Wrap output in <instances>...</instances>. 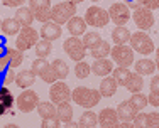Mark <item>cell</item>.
<instances>
[{"label": "cell", "instance_id": "1", "mask_svg": "<svg viewBox=\"0 0 159 128\" xmlns=\"http://www.w3.org/2000/svg\"><path fill=\"white\" fill-rule=\"evenodd\" d=\"M71 100L78 105V106L83 108H93L100 103L102 95L98 89H92V88H85V86H78L76 89L71 91Z\"/></svg>", "mask_w": 159, "mask_h": 128}, {"label": "cell", "instance_id": "2", "mask_svg": "<svg viewBox=\"0 0 159 128\" xmlns=\"http://www.w3.org/2000/svg\"><path fill=\"white\" fill-rule=\"evenodd\" d=\"M73 15H76V3L70 2H59L51 9V20L58 22L59 25L66 24Z\"/></svg>", "mask_w": 159, "mask_h": 128}, {"label": "cell", "instance_id": "3", "mask_svg": "<svg viewBox=\"0 0 159 128\" xmlns=\"http://www.w3.org/2000/svg\"><path fill=\"white\" fill-rule=\"evenodd\" d=\"M129 44H130V47L134 49L135 52H139V54H142V56H149L151 52H154L152 39L142 31L130 34V41H129Z\"/></svg>", "mask_w": 159, "mask_h": 128}, {"label": "cell", "instance_id": "4", "mask_svg": "<svg viewBox=\"0 0 159 128\" xmlns=\"http://www.w3.org/2000/svg\"><path fill=\"white\" fill-rule=\"evenodd\" d=\"M112 59L117 62V66H124L129 67L134 64V49L125 44H115L110 51Z\"/></svg>", "mask_w": 159, "mask_h": 128}, {"label": "cell", "instance_id": "5", "mask_svg": "<svg viewBox=\"0 0 159 128\" xmlns=\"http://www.w3.org/2000/svg\"><path fill=\"white\" fill-rule=\"evenodd\" d=\"M63 49H64V52L70 56V59H73V61H76V62L81 61V59H85V56H86L85 44H83V41L76 36H71L70 39L64 41Z\"/></svg>", "mask_w": 159, "mask_h": 128}, {"label": "cell", "instance_id": "6", "mask_svg": "<svg viewBox=\"0 0 159 128\" xmlns=\"http://www.w3.org/2000/svg\"><path fill=\"white\" fill-rule=\"evenodd\" d=\"M39 41V32L36 29H32L31 25L29 27H22L20 32L17 34V41H16V46L20 51H29L31 47H34Z\"/></svg>", "mask_w": 159, "mask_h": 128}, {"label": "cell", "instance_id": "7", "mask_svg": "<svg viewBox=\"0 0 159 128\" xmlns=\"http://www.w3.org/2000/svg\"><path fill=\"white\" fill-rule=\"evenodd\" d=\"M85 20L88 25H92V27H105V25L110 22V15H108L107 10L100 9V7L93 5L90 7V9H86V14H85Z\"/></svg>", "mask_w": 159, "mask_h": 128}, {"label": "cell", "instance_id": "8", "mask_svg": "<svg viewBox=\"0 0 159 128\" xmlns=\"http://www.w3.org/2000/svg\"><path fill=\"white\" fill-rule=\"evenodd\" d=\"M108 15L115 25H125L130 20V9L127 7L125 2H115L108 9Z\"/></svg>", "mask_w": 159, "mask_h": 128}, {"label": "cell", "instance_id": "9", "mask_svg": "<svg viewBox=\"0 0 159 128\" xmlns=\"http://www.w3.org/2000/svg\"><path fill=\"white\" fill-rule=\"evenodd\" d=\"M16 101H17V108L20 111L31 113V111L36 110L37 105H39V96H37V93L32 91V89H24V91L17 96Z\"/></svg>", "mask_w": 159, "mask_h": 128}, {"label": "cell", "instance_id": "10", "mask_svg": "<svg viewBox=\"0 0 159 128\" xmlns=\"http://www.w3.org/2000/svg\"><path fill=\"white\" fill-rule=\"evenodd\" d=\"M34 19L39 22H48L51 20V0H29Z\"/></svg>", "mask_w": 159, "mask_h": 128}, {"label": "cell", "instance_id": "11", "mask_svg": "<svg viewBox=\"0 0 159 128\" xmlns=\"http://www.w3.org/2000/svg\"><path fill=\"white\" fill-rule=\"evenodd\" d=\"M49 100L54 105L63 103V101H70L71 100V89L66 83L63 81H54L49 88Z\"/></svg>", "mask_w": 159, "mask_h": 128}, {"label": "cell", "instance_id": "12", "mask_svg": "<svg viewBox=\"0 0 159 128\" xmlns=\"http://www.w3.org/2000/svg\"><path fill=\"white\" fill-rule=\"evenodd\" d=\"M134 22L135 25H137L141 31H149L151 27L154 25V14L151 9H147V7H137V9L134 10Z\"/></svg>", "mask_w": 159, "mask_h": 128}, {"label": "cell", "instance_id": "13", "mask_svg": "<svg viewBox=\"0 0 159 128\" xmlns=\"http://www.w3.org/2000/svg\"><path fill=\"white\" fill-rule=\"evenodd\" d=\"M98 123L102 126H119L120 125V118L117 115V110L113 108H103L100 113H98Z\"/></svg>", "mask_w": 159, "mask_h": 128}, {"label": "cell", "instance_id": "14", "mask_svg": "<svg viewBox=\"0 0 159 128\" xmlns=\"http://www.w3.org/2000/svg\"><path fill=\"white\" fill-rule=\"evenodd\" d=\"M41 36H43V39H48V41H56L61 37V25L58 24V22L54 20H48L44 22L43 29H41Z\"/></svg>", "mask_w": 159, "mask_h": 128}, {"label": "cell", "instance_id": "15", "mask_svg": "<svg viewBox=\"0 0 159 128\" xmlns=\"http://www.w3.org/2000/svg\"><path fill=\"white\" fill-rule=\"evenodd\" d=\"M86 20H85V17H76V15H73L70 19V20L66 22V27H68V32L71 34V36H83V34L86 32Z\"/></svg>", "mask_w": 159, "mask_h": 128}, {"label": "cell", "instance_id": "16", "mask_svg": "<svg viewBox=\"0 0 159 128\" xmlns=\"http://www.w3.org/2000/svg\"><path fill=\"white\" fill-rule=\"evenodd\" d=\"M14 106V95L7 86H0V116L12 110Z\"/></svg>", "mask_w": 159, "mask_h": 128}, {"label": "cell", "instance_id": "17", "mask_svg": "<svg viewBox=\"0 0 159 128\" xmlns=\"http://www.w3.org/2000/svg\"><path fill=\"white\" fill-rule=\"evenodd\" d=\"M117 115H119L120 122H132L134 116L137 115V110L134 108V105L130 101H122V103L117 106Z\"/></svg>", "mask_w": 159, "mask_h": 128}, {"label": "cell", "instance_id": "18", "mask_svg": "<svg viewBox=\"0 0 159 128\" xmlns=\"http://www.w3.org/2000/svg\"><path fill=\"white\" fill-rule=\"evenodd\" d=\"M92 71L97 76H108L113 71V64H112L110 59H107V58L95 59V62H93V66H92Z\"/></svg>", "mask_w": 159, "mask_h": 128}, {"label": "cell", "instance_id": "19", "mask_svg": "<svg viewBox=\"0 0 159 128\" xmlns=\"http://www.w3.org/2000/svg\"><path fill=\"white\" fill-rule=\"evenodd\" d=\"M117 88H119V83L115 81L113 76H103V79L100 83V95L103 98H110L117 93Z\"/></svg>", "mask_w": 159, "mask_h": 128}, {"label": "cell", "instance_id": "20", "mask_svg": "<svg viewBox=\"0 0 159 128\" xmlns=\"http://www.w3.org/2000/svg\"><path fill=\"white\" fill-rule=\"evenodd\" d=\"M16 19L22 27H29V25H32V22L36 20L31 7H19L17 12H16Z\"/></svg>", "mask_w": 159, "mask_h": 128}, {"label": "cell", "instance_id": "21", "mask_svg": "<svg viewBox=\"0 0 159 128\" xmlns=\"http://www.w3.org/2000/svg\"><path fill=\"white\" fill-rule=\"evenodd\" d=\"M34 81H36V74L32 71H27V69L17 73V76H16V84L20 89H27L29 86L34 84Z\"/></svg>", "mask_w": 159, "mask_h": 128}, {"label": "cell", "instance_id": "22", "mask_svg": "<svg viewBox=\"0 0 159 128\" xmlns=\"http://www.w3.org/2000/svg\"><path fill=\"white\" fill-rule=\"evenodd\" d=\"M56 111H58V118H59V122H61V123H68V122L73 120V106H71L70 101L58 103Z\"/></svg>", "mask_w": 159, "mask_h": 128}, {"label": "cell", "instance_id": "23", "mask_svg": "<svg viewBox=\"0 0 159 128\" xmlns=\"http://www.w3.org/2000/svg\"><path fill=\"white\" fill-rule=\"evenodd\" d=\"M112 41L115 44H127L130 41V31L125 25H117L112 31Z\"/></svg>", "mask_w": 159, "mask_h": 128}, {"label": "cell", "instance_id": "24", "mask_svg": "<svg viewBox=\"0 0 159 128\" xmlns=\"http://www.w3.org/2000/svg\"><path fill=\"white\" fill-rule=\"evenodd\" d=\"M135 73H139L141 76H146V74H152L154 71L157 69L156 67V62L152 59H139L135 62Z\"/></svg>", "mask_w": 159, "mask_h": 128}, {"label": "cell", "instance_id": "25", "mask_svg": "<svg viewBox=\"0 0 159 128\" xmlns=\"http://www.w3.org/2000/svg\"><path fill=\"white\" fill-rule=\"evenodd\" d=\"M22 25L17 22L16 17H9V19H3L2 20V32L5 34V36H16V34L20 32Z\"/></svg>", "mask_w": 159, "mask_h": 128}, {"label": "cell", "instance_id": "26", "mask_svg": "<svg viewBox=\"0 0 159 128\" xmlns=\"http://www.w3.org/2000/svg\"><path fill=\"white\" fill-rule=\"evenodd\" d=\"M125 88L129 89L130 93H141L142 88H144V79L139 73H130L129 79L125 83Z\"/></svg>", "mask_w": 159, "mask_h": 128}, {"label": "cell", "instance_id": "27", "mask_svg": "<svg viewBox=\"0 0 159 128\" xmlns=\"http://www.w3.org/2000/svg\"><path fill=\"white\" fill-rule=\"evenodd\" d=\"M7 58H9V66L16 69L24 61V51L17 47H7Z\"/></svg>", "mask_w": 159, "mask_h": 128}, {"label": "cell", "instance_id": "28", "mask_svg": "<svg viewBox=\"0 0 159 128\" xmlns=\"http://www.w3.org/2000/svg\"><path fill=\"white\" fill-rule=\"evenodd\" d=\"M37 113H39L41 118H52V116H58V111H56V106L52 101H43V103L37 105Z\"/></svg>", "mask_w": 159, "mask_h": 128}, {"label": "cell", "instance_id": "29", "mask_svg": "<svg viewBox=\"0 0 159 128\" xmlns=\"http://www.w3.org/2000/svg\"><path fill=\"white\" fill-rule=\"evenodd\" d=\"M34 49H36L37 58H48L52 51V42L48 39H41V41H37V44L34 46Z\"/></svg>", "mask_w": 159, "mask_h": 128}, {"label": "cell", "instance_id": "30", "mask_svg": "<svg viewBox=\"0 0 159 128\" xmlns=\"http://www.w3.org/2000/svg\"><path fill=\"white\" fill-rule=\"evenodd\" d=\"M110 51H112V47H110V44H108L107 41H102L98 46H95L93 49H90V52H92V58H95V59L107 58V56L110 54Z\"/></svg>", "mask_w": 159, "mask_h": 128}, {"label": "cell", "instance_id": "31", "mask_svg": "<svg viewBox=\"0 0 159 128\" xmlns=\"http://www.w3.org/2000/svg\"><path fill=\"white\" fill-rule=\"evenodd\" d=\"M97 123H98V115H97V113H93V111H90V108H88V110L80 116L78 125L90 128V126H97Z\"/></svg>", "mask_w": 159, "mask_h": 128}, {"label": "cell", "instance_id": "32", "mask_svg": "<svg viewBox=\"0 0 159 128\" xmlns=\"http://www.w3.org/2000/svg\"><path fill=\"white\" fill-rule=\"evenodd\" d=\"M112 76L115 78V81L119 83V86H125V83L130 76V71L129 67H124V66H117L115 69L112 71Z\"/></svg>", "mask_w": 159, "mask_h": 128}, {"label": "cell", "instance_id": "33", "mask_svg": "<svg viewBox=\"0 0 159 128\" xmlns=\"http://www.w3.org/2000/svg\"><path fill=\"white\" fill-rule=\"evenodd\" d=\"M81 41H83V44H85L86 49H93L95 46H98L103 39L100 37V34H98V32H85Z\"/></svg>", "mask_w": 159, "mask_h": 128}, {"label": "cell", "instance_id": "34", "mask_svg": "<svg viewBox=\"0 0 159 128\" xmlns=\"http://www.w3.org/2000/svg\"><path fill=\"white\" fill-rule=\"evenodd\" d=\"M51 67L56 71V74H58L59 79H64V78L70 74V67H68V64L63 61V59H54L51 64Z\"/></svg>", "mask_w": 159, "mask_h": 128}, {"label": "cell", "instance_id": "35", "mask_svg": "<svg viewBox=\"0 0 159 128\" xmlns=\"http://www.w3.org/2000/svg\"><path fill=\"white\" fill-rule=\"evenodd\" d=\"M51 66V64H49L48 61H46V58H37L36 61L32 62V67H31V71L34 74H36V76H43L44 73H46V69L48 67Z\"/></svg>", "mask_w": 159, "mask_h": 128}, {"label": "cell", "instance_id": "36", "mask_svg": "<svg viewBox=\"0 0 159 128\" xmlns=\"http://www.w3.org/2000/svg\"><path fill=\"white\" fill-rule=\"evenodd\" d=\"M90 73H92V66H90V64H86L85 61H78L76 62V66H75V74H76L78 79L88 78Z\"/></svg>", "mask_w": 159, "mask_h": 128}, {"label": "cell", "instance_id": "37", "mask_svg": "<svg viewBox=\"0 0 159 128\" xmlns=\"http://www.w3.org/2000/svg\"><path fill=\"white\" fill-rule=\"evenodd\" d=\"M129 101L134 105V108L137 111H142L144 108L147 106V103H149V101H147V96H144L142 93H132V98Z\"/></svg>", "mask_w": 159, "mask_h": 128}, {"label": "cell", "instance_id": "38", "mask_svg": "<svg viewBox=\"0 0 159 128\" xmlns=\"http://www.w3.org/2000/svg\"><path fill=\"white\" fill-rule=\"evenodd\" d=\"M41 79H43L44 83H48V84H52V83H54V81H58L59 78H58V74H56V71L52 69L51 66H49L48 69H46V73H44L43 76H41Z\"/></svg>", "mask_w": 159, "mask_h": 128}, {"label": "cell", "instance_id": "39", "mask_svg": "<svg viewBox=\"0 0 159 128\" xmlns=\"http://www.w3.org/2000/svg\"><path fill=\"white\" fill-rule=\"evenodd\" d=\"M16 76H17V73L14 71V67H7L5 69V73H3V78H2V83L3 84H12V83H16Z\"/></svg>", "mask_w": 159, "mask_h": 128}, {"label": "cell", "instance_id": "40", "mask_svg": "<svg viewBox=\"0 0 159 128\" xmlns=\"http://www.w3.org/2000/svg\"><path fill=\"white\" fill-rule=\"evenodd\" d=\"M9 66V58H7V47H0V73H5Z\"/></svg>", "mask_w": 159, "mask_h": 128}, {"label": "cell", "instance_id": "41", "mask_svg": "<svg viewBox=\"0 0 159 128\" xmlns=\"http://www.w3.org/2000/svg\"><path fill=\"white\" fill-rule=\"evenodd\" d=\"M146 126H159V113H146Z\"/></svg>", "mask_w": 159, "mask_h": 128}, {"label": "cell", "instance_id": "42", "mask_svg": "<svg viewBox=\"0 0 159 128\" xmlns=\"http://www.w3.org/2000/svg\"><path fill=\"white\" fill-rule=\"evenodd\" d=\"M61 125V122H59L58 116H52V118H43V123H41V126H46V128H56Z\"/></svg>", "mask_w": 159, "mask_h": 128}, {"label": "cell", "instance_id": "43", "mask_svg": "<svg viewBox=\"0 0 159 128\" xmlns=\"http://www.w3.org/2000/svg\"><path fill=\"white\" fill-rule=\"evenodd\" d=\"M132 123H134V126H146V113H139L134 116V120H132Z\"/></svg>", "mask_w": 159, "mask_h": 128}, {"label": "cell", "instance_id": "44", "mask_svg": "<svg viewBox=\"0 0 159 128\" xmlns=\"http://www.w3.org/2000/svg\"><path fill=\"white\" fill-rule=\"evenodd\" d=\"M141 5L147 7L151 10H157L159 9V0H141Z\"/></svg>", "mask_w": 159, "mask_h": 128}, {"label": "cell", "instance_id": "45", "mask_svg": "<svg viewBox=\"0 0 159 128\" xmlns=\"http://www.w3.org/2000/svg\"><path fill=\"white\" fill-rule=\"evenodd\" d=\"M147 101H149V105H152V106H159V93H154L151 91L149 96H147Z\"/></svg>", "mask_w": 159, "mask_h": 128}, {"label": "cell", "instance_id": "46", "mask_svg": "<svg viewBox=\"0 0 159 128\" xmlns=\"http://www.w3.org/2000/svg\"><path fill=\"white\" fill-rule=\"evenodd\" d=\"M2 3L5 7H20L25 3V0H2Z\"/></svg>", "mask_w": 159, "mask_h": 128}, {"label": "cell", "instance_id": "47", "mask_svg": "<svg viewBox=\"0 0 159 128\" xmlns=\"http://www.w3.org/2000/svg\"><path fill=\"white\" fill-rule=\"evenodd\" d=\"M151 91H154V93H159V74L157 76H154L152 79H151Z\"/></svg>", "mask_w": 159, "mask_h": 128}, {"label": "cell", "instance_id": "48", "mask_svg": "<svg viewBox=\"0 0 159 128\" xmlns=\"http://www.w3.org/2000/svg\"><path fill=\"white\" fill-rule=\"evenodd\" d=\"M156 67L159 69V47L156 49Z\"/></svg>", "mask_w": 159, "mask_h": 128}, {"label": "cell", "instance_id": "49", "mask_svg": "<svg viewBox=\"0 0 159 128\" xmlns=\"http://www.w3.org/2000/svg\"><path fill=\"white\" fill-rule=\"evenodd\" d=\"M73 3H81V2H85V0H71Z\"/></svg>", "mask_w": 159, "mask_h": 128}, {"label": "cell", "instance_id": "50", "mask_svg": "<svg viewBox=\"0 0 159 128\" xmlns=\"http://www.w3.org/2000/svg\"><path fill=\"white\" fill-rule=\"evenodd\" d=\"M0 29H2V19H0Z\"/></svg>", "mask_w": 159, "mask_h": 128}, {"label": "cell", "instance_id": "51", "mask_svg": "<svg viewBox=\"0 0 159 128\" xmlns=\"http://www.w3.org/2000/svg\"><path fill=\"white\" fill-rule=\"evenodd\" d=\"M92 2H95V3H97V2H100V0H92Z\"/></svg>", "mask_w": 159, "mask_h": 128}]
</instances>
